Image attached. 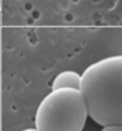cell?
<instances>
[{
	"label": "cell",
	"instance_id": "cell-5",
	"mask_svg": "<svg viewBox=\"0 0 122 131\" xmlns=\"http://www.w3.org/2000/svg\"><path fill=\"white\" fill-rule=\"evenodd\" d=\"M23 131H38L37 130V129H36V128H31V129H25V130H23Z\"/></svg>",
	"mask_w": 122,
	"mask_h": 131
},
{
	"label": "cell",
	"instance_id": "cell-1",
	"mask_svg": "<svg viewBox=\"0 0 122 131\" xmlns=\"http://www.w3.org/2000/svg\"><path fill=\"white\" fill-rule=\"evenodd\" d=\"M89 117L98 125H122V55L98 60L81 75Z\"/></svg>",
	"mask_w": 122,
	"mask_h": 131
},
{
	"label": "cell",
	"instance_id": "cell-3",
	"mask_svg": "<svg viewBox=\"0 0 122 131\" xmlns=\"http://www.w3.org/2000/svg\"><path fill=\"white\" fill-rule=\"evenodd\" d=\"M52 90L59 88H75L81 90V74L74 70H63L53 79L51 83Z\"/></svg>",
	"mask_w": 122,
	"mask_h": 131
},
{
	"label": "cell",
	"instance_id": "cell-2",
	"mask_svg": "<svg viewBox=\"0 0 122 131\" xmlns=\"http://www.w3.org/2000/svg\"><path fill=\"white\" fill-rule=\"evenodd\" d=\"M89 117L81 90H52L40 101L34 117L38 131H83Z\"/></svg>",
	"mask_w": 122,
	"mask_h": 131
},
{
	"label": "cell",
	"instance_id": "cell-4",
	"mask_svg": "<svg viewBox=\"0 0 122 131\" xmlns=\"http://www.w3.org/2000/svg\"><path fill=\"white\" fill-rule=\"evenodd\" d=\"M101 131H122V125H104Z\"/></svg>",
	"mask_w": 122,
	"mask_h": 131
}]
</instances>
